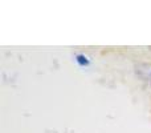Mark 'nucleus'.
Listing matches in <instances>:
<instances>
[{"label":"nucleus","mask_w":151,"mask_h":133,"mask_svg":"<svg viewBox=\"0 0 151 133\" xmlns=\"http://www.w3.org/2000/svg\"><path fill=\"white\" fill-rule=\"evenodd\" d=\"M150 51H151V47H150Z\"/></svg>","instance_id":"nucleus-2"},{"label":"nucleus","mask_w":151,"mask_h":133,"mask_svg":"<svg viewBox=\"0 0 151 133\" xmlns=\"http://www.w3.org/2000/svg\"><path fill=\"white\" fill-rule=\"evenodd\" d=\"M135 72L142 78H151V64H138L135 65Z\"/></svg>","instance_id":"nucleus-1"}]
</instances>
